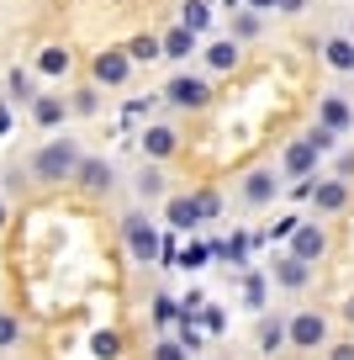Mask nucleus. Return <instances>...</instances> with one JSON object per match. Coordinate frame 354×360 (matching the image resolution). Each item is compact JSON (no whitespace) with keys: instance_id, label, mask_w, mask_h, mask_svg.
Returning a JSON list of instances; mask_svg holds the SVG:
<instances>
[{"instance_id":"1","label":"nucleus","mask_w":354,"mask_h":360,"mask_svg":"<svg viewBox=\"0 0 354 360\" xmlns=\"http://www.w3.org/2000/svg\"><path fill=\"white\" fill-rule=\"evenodd\" d=\"M74 169V148L69 143H48L43 154H37V180H58Z\"/></svg>"},{"instance_id":"2","label":"nucleus","mask_w":354,"mask_h":360,"mask_svg":"<svg viewBox=\"0 0 354 360\" xmlns=\"http://www.w3.org/2000/svg\"><path fill=\"white\" fill-rule=\"evenodd\" d=\"M169 96H175L180 106H201V101H206V85H201V79H175Z\"/></svg>"},{"instance_id":"3","label":"nucleus","mask_w":354,"mask_h":360,"mask_svg":"<svg viewBox=\"0 0 354 360\" xmlns=\"http://www.w3.org/2000/svg\"><path fill=\"white\" fill-rule=\"evenodd\" d=\"M96 75L106 79V85H117V79L127 75V58H122V53H100V58H96Z\"/></svg>"},{"instance_id":"4","label":"nucleus","mask_w":354,"mask_h":360,"mask_svg":"<svg viewBox=\"0 0 354 360\" xmlns=\"http://www.w3.org/2000/svg\"><path fill=\"white\" fill-rule=\"evenodd\" d=\"M32 117H37L43 127H53L58 117H64V101H58V96H37V101H32Z\"/></svg>"},{"instance_id":"5","label":"nucleus","mask_w":354,"mask_h":360,"mask_svg":"<svg viewBox=\"0 0 354 360\" xmlns=\"http://www.w3.org/2000/svg\"><path fill=\"white\" fill-rule=\"evenodd\" d=\"M133 249H138V259H148V255H154V233H148V228L138 223V217H133Z\"/></svg>"},{"instance_id":"6","label":"nucleus","mask_w":354,"mask_h":360,"mask_svg":"<svg viewBox=\"0 0 354 360\" xmlns=\"http://www.w3.org/2000/svg\"><path fill=\"white\" fill-rule=\"evenodd\" d=\"M317 339H322V323L317 318H301L296 323V345H317Z\"/></svg>"},{"instance_id":"7","label":"nucleus","mask_w":354,"mask_h":360,"mask_svg":"<svg viewBox=\"0 0 354 360\" xmlns=\"http://www.w3.org/2000/svg\"><path fill=\"white\" fill-rule=\"evenodd\" d=\"M16 339H22V323H16L11 313H0V349H6V345H16Z\"/></svg>"},{"instance_id":"8","label":"nucleus","mask_w":354,"mask_h":360,"mask_svg":"<svg viewBox=\"0 0 354 360\" xmlns=\"http://www.w3.org/2000/svg\"><path fill=\"white\" fill-rule=\"evenodd\" d=\"M11 96H16V101H32V75L11 69Z\"/></svg>"},{"instance_id":"9","label":"nucleus","mask_w":354,"mask_h":360,"mask_svg":"<svg viewBox=\"0 0 354 360\" xmlns=\"http://www.w3.org/2000/svg\"><path fill=\"white\" fill-rule=\"evenodd\" d=\"M79 175H85V186H96V191H100V186L111 180V169H106V165H85Z\"/></svg>"},{"instance_id":"10","label":"nucleus","mask_w":354,"mask_h":360,"mask_svg":"<svg viewBox=\"0 0 354 360\" xmlns=\"http://www.w3.org/2000/svg\"><path fill=\"white\" fill-rule=\"evenodd\" d=\"M169 217H175L180 228H190V223H196V202H175V207H169Z\"/></svg>"},{"instance_id":"11","label":"nucleus","mask_w":354,"mask_h":360,"mask_svg":"<svg viewBox=\"0 0 354 360\" xmlns=\"http://www.w3.org/2000/svg\"><path fill=\"white\" fill-rule=\"evenodd\" d=\"M43 69H48V75H58V69H69V53H64V48H48V53H43Z\"/></svg>"},{"instance_id":"12","label":"nucleus","mask_w":354,"mask_h":360,"mask_svg":"<svg viewBox=\"0 0 354 360\" xmlns=\"http://www.w3.org/2000/svg\"><path fill=\"white\" fill-rule=\"evenodd\" d=\"M328 58H333L339 69H349V64H354V48H349V43H328Z\"/></svg>"},{"instance_id":"13","label":"nucleus","mask_w":354,"mask_h":360,"mask_svg":"<svg viewBox=\"0 0 354 360\" xmlns=\"http://www.w3.org/2000/svg\"><path fill=\"white\" fill-rule=\"evenodd\" d=\"M201 27H206V6H190L185 11V32H201Z\"/></svg>"},{"instance_id":"14","label":"nucleus","mask_w":354,"mask_h":360,"mask_svg":"<svg viewBox=\"0 0 354 360\" xmlns=\"http://www.w3.org/2000/svg\"><path fill=\"white\" fill-rule=\"evenodd\" d=\"M232 58H238V48H232V43H217V48H211V64H222V69H228Z\"/></svg>"},{"instance_id":"15","label":"nucleus","mask_w":354,"mask_h":360,"mask_svg":"<svg viewBox=\"0 0 354 360\" xmlns=\"http://www.w3.org/2000/svg\"><path fill=\"white\" fill-rule=\"evenodd\" d=\"M169 58H180V53H185V48H190V32H169Z\"/></svg>"},{"instance_id":"16","label":"nucleus","mask_w":354,"mask_h":360,"mask_svg":"<svg viewBox=\"0 0 354 360\" xmlns=\"http://www.w3.org/2000/svg\"><path fill=\"white\" fill-rule=\"evenodd\" d=\"M133 58H159V43H154V37H138V43H133Z\"/></svg>"},{"instance_id":"17","label":"nucleus","mask_w":354,"mask_h":360,"mask_svg":"<svg viewBox=\"0 0 354 360\" xmlns=\"http://www.w3.org/2000/svg\"><path fill=\"white\" fill-rule=\"evenodd\" d=\"M280 281H286V286L301 281V259H286V265H280Z\"/></svg>"},{"instance_id":"18","label":"nucleus","mask_w":354,"mask_h":360,"mask_svg":"<svg viewBox=\"0 0 354 360\" xmlns=\"http://www.w3.org/2000/svg\"><path fill=\"white\" fill-rule=\"evenodd\" d=\"M296 249H301V255H317L322 238H317V233H301V238H296Z\"/></svg>"},{"instance_id":"19","label":"nucleus","mask_w":354,"mask_h":360,"mask_svg":"<svg viewBox=\"0 0 354 360\" xmlns=\"http://www.w3.org/2000/svg\"><path fill=\"white\" fill-rule=\"evenodd\" d=\"M249 196H254V202H265V196H270V180H265V175H254V186H249Z\"/></svg>"},{"instance_id":"20","label":"nucleus","mask_w":354,"mask_h":360,"mask_svg":"<svg viewBox=\"0 0 354 360\" xmlns=\"http://www.w3.org/2000/svg\"><path fill=\"white\" fill-rule=\"evenodd\" d=\"M259 345H265V349H275V345H280V323H270L265 334H259Z\"/></svg>"},{"instance_id":"21","label":"nucleus","mask_w":354,"mask_h":360,"mask_svg":"<svg viewBox=\"0 0 354 360\" xmlns=\"http://www.w3.org/2000/svg\"><path fill=\"white\" fill-rule=\"evenodd\" d=\"M159 360H180V355H175V345H164V349H159Z\"/></svg>"},{"instance_id":"22","label":"nucleus","mask_w":354,"mask_h":360,"mask_svg":"<svg viewBox=\"0 0 354 360\" xmlns=\"http://www.w3.org/2000/svg\"><path fill=\"white\" fill-rule=\"evenodd\" d=\"M6 127H11V112H6V106H0V133H6Z\"/></svg>"},{"instance_id":"23","label":"nucleus","mask_w":354,"mask_h":360,"mask_svg":"<svg viewBox=\"0 0 354 360\" xmlns=\"http://www.w3.org/2000/svg\"><path fill=\"white\" fill-rule=\"evenodd\" d=\"M0 228H6V202H0Z\"/></svg>"}]
</instances>
